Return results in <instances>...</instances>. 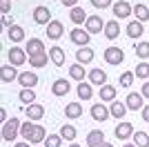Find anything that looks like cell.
Wrapping results in <instances>:
<instances>
[{
	"label": "cell",
	"instance_id": "obj_1",
	"mask_svg": "<svg viewBox=\"0 0 149 147\" xmlns=\"http://www.w3.org/2000/svg\"><path fill=\"white\" fill-rule=\"evenodd\" d=\"M20 134V120L18 118H9L7 123H2V138L7 143L16 141V136Z\"/></svg>",
	"mask_w": 149,
	"mask_h": 147
},
{
	"label": "cell",
	"instance_id": "obj_2",
	"mask_svg": "<svg viewBox=\"0 0 149 147\" xmlns=\"http://www.w3.org/2000/svg\"><path fill=\"white\" fill-rule=\"evenodd\" d=\"M27 58H29L27 49H20V47H11V49H9V65H13V67L25 65Z\"/></svg>",
	"mask_w": 149,
	"mask_h": 147
},
{
	"label": "cell",
	"instance_id": "obj_3",
	"mask_svg": "<svg viewBox=\"0 0 149 147\" xmlns=\"http://www.w3.org/2000/svg\"><path fill=\"white\" fill-rule=\"evenodd\" d=\"M91 34H89L87 29H78V27H76V29H71V34H69V38H71V43L74 45H78V47H87L89 45V40H91Z\"/></svg>",
	"mask_w": 149,
	"mask_h": 147
},
{
	"label": "cell",
	"instance_id": "obj_4",
	"mask_svg": "<svg viewBox=\"0 0 149 147\" xmlns=\"http://www.w3.org/2000/svg\"><path fill=\"white\" fill-rule=\"evenodd\" d=\"M105 60L109 62V65H120V62L125 60L123 49H118V47H107L105 49Z\"/></svg>",
	"mask_w": 149,
	"mask_h": 147
},
{
	"label": "cell",
	"instance_id": "obj_5",
	"mask_svg": "<svg viewBox=\"0 0 149 147\" xmlns=\"http://www.w3.org/2000/svg\"><path fill=\"white\" fill-rule=\"evenodd\" d=\"M131 13H134V7H131L129 2H116V5H113V18L116 20L129 18Z\"/></svg>",
	"mask_w": 149,
	"mask_h": 147
},
{
	"label": "cell",
	"instance_id": "obj_6",
	"mask_svg": "<svg viewBox=\"0 0 149 147\" xmlns=\"http://www.w3.org/2000/svg\"><path fill=\"white\" fill-rule=\"evenodd\" d=\"M109 116H111V114H109V107H105L102 103H96V105H91V118H93V120L105 123Z\"/></svg>",
	"mask_w": 149,
	"mask_h": 147
},
{
	"label": "cell",
	"instance_id": "obj_7",
	"mask_svg": "<svg viewBox=\"0 0 149 147\" xmlns=\"http://www.w3.org/2000/svg\"><path fill=\"white\" fill-rule=\"evenodd\" d=\"M85 29L89 34H100V31H105V22H102L100 16H89L87 22H85Z\"/></svg>",
	"mask_w": 149,
	"mask_h": 147
},
{
	"label": "cell",
	"instance_id": "obj_8",
	"mask_svg": "<svg viewBox=\"0 0 149 147\" xmlns=\"http://www.w3.org/2000/svg\"><path fill=\"white\" fill-rule=\"evenodd\" d=\"M62 34H65V27H62L60 20H51V22L47 24V38L58 40V38H62Z\"/></svg>",
	"mask_w": 149,
	"mask_h": 147
},
{
	"label": "cell",
	"instance_id": "obj_9",
	"mask_svg": "<svg viewBox=\"0 0 149 147\" xmlns=\"http://www.w3.org/2000/svg\"><path fill=\"white\" fill-rule=\"evenodd\" d=\"M20 74L16 71V67L13 65H2L0 67V80L2 83H13V80H18Z\"/></svg>",
	"mask_w": 149,
	"mask_h": 147
},
{
	"label": "cell",
	"instance_id": "obj_10",
	"mask_svg": "<svg viewBox=\"0 0 149 147\" xmlns=\"http://www.w3.org/2000/svg\"><path fill=\"white\" fill-rule=\"evenodd\" d=\"M25 114H27L29 120H40V118H45V107L38 105V103H31V105H27Z\"/></svg>",
	"mask_w": 149,
	"mask_h": 147
},
{
	"label": "cell",
	"instance_id": "obj_11",
	"mask_svg": "<svg viewBox=\"0 0 149 147\" xmlns=\"http://www.w3.org/2000/svg\"><path fill=\"white\" fill-rule=\"evenodd\" d=\"M33 20H36L38 24H49L51 22V11L42 5L36 7V9H33Z\"/></svg>",
	"mask_w": 149,
	"mask_h": 147
},
{
	"label": "cell",
	"instance_id": "obj_12",
	"mask_svg": "<svg viewBox=\"0 0 149 147\" xmlns=\"http://www.w3.org/2000/svg\"><path fill=\"white\" fill-rule=\"evenodd\" d=\"M125 105H127V109L136 111V109H143V94H136V92H129V96H127V100H125Z\"/></svg>",
	"mask_w": 149,
	"mask_h": 147
},
{
	"label": "cell",
	"instance_id": "obj_13",
	"mask_svg": "<svg viewBox=\"0 0 149 147\" xmlns=\"http://www.w3.org/2000/svg\"><path fill=\"white\" fill-rule=\"evenodd\" d=\"M18 83H20L22 87H27V89H33V87L38 85V76H36L33 71H22V74L18 76Z\"/></svg>",
	"mask_w": 149,
	"mask_h": 147
},
{
	"label": "cell",
	"instance_id": "obj_14",
	"mask_svg": "<svg viewBox=\"0 0 149 147\" xmlns=\"http://www.w3.org/2000/svg\"><path fill=\"white\" fill-rule=\"evenodd\" d=\"M42 51H45V43L40 38H29V40H27V54L29 56L42 54Z\"/></svg>",
	"mask_w": 149,
	"mask_h": 147
},
{
	"label": "cell",
	"instance_id": "obj_15",
	"mask_svg": "<svg viewBox=\"0 0 149 147\" xmlns=\"http://www.w3.org/2000/svg\"><path fill=\"white\" fill-rule=\"evenodd\" d=\"M131 134H134V125H131V123L123 120L118 127H116V138H118V141H127Z\"/></svg>",
	"mask_w": 149,
	"mask_h": 147
},
{
	"label": "cell",
	"instance_id": "obj_16",
	"mask_svg": "<svg viewBox=\"0 0 149 147\" xmlns=\"http://www.w3.org/2000/svg\"><path fill=\"white\" fill-rule=\"evenodd\" d=\"M89 83L91 85H98V87H102V85H107V74L102 71V69H91L89 71Z\"/></svg>",
	"mask_w": 149,
	"mask_h": 147
},
{
	"label": "cell",
	"instance_id": "obj_17",
	"mask_svg": "<svg viewBox=\"0 0 149 147\" xmlns=\"http://www.w3.org/2000/svg\"><path fill=\"white\" fill-rule=\"evenodd\" d=\"M69 89H71V85H69V80H65V78L54 80V85H51V92L56 94V96H65V94H69Z\"/></svg>",
	"mask_w": 149,
	"mask_h": 147
},
{
	"label": "cell",
	"instance_id": "obj_18",
	"mask_svg": "<svg viewBox=\"0 0 149 147\" xmlns=\"http://www.w3.org/2000/svg\"><path fill=\"white\" fill-rule=\"evenodd\" d=\"M102 143H105V134L100 129H93V132L87 134V145L89 147H102Z\"/></svg>",
	"mask_w": 149,
	"mask_h": 147
},
{
	"label": "cell",
	"instance_id": "obj_19",
	"mask_svg": "<svg viewBox=\"0 0 149 147\" xmlns=\"http://www.w3.org/2000/svg\"><path fill=\"white\" fill-rule=\"evenodd\" d=\"M105 36L109 38V40H116V38L120 36V24H118V20H116V18L109 20V22L105 24Z\"/></svg>",
	"mask_w": 149,
	"mask_h": 147
},
{
	"label": "cell",
	"instance_id": "obj_20",
	"mask_svg": "<svg viewBox=\"0 0 149 147\" xmlns=\"http://www.w3.org/2000/svg\"><path fill=\"white\" fill-rule=\"evenodd\" d=\"M47 54H49V58H51V62H54V65H58V67H62V65H65V58H67V56H65V51H62L58 45H56V47H51Z\"/></svg>",
	"mask_w": 149,
	"mask_h": 147
},
{
	"label": "cell",
	"instance_id": "obj_21",
	"mask_svg": "<svg viewBox=\"0 0 149 147\" xmlns=\"http://www.w3.org/2000/svg\"><path fill=\"white\" fill-rule=\"evenodd\" d=\"M143 31H145V27H143L140 20H131V22L127 24V36H129V38H140V36H143Z\"/></svg>",
	"mask_w": 149,
	"mask_h": 147
},
{
	"label": "cell",
	"instance_id": "obj_22",
	"mask_svg": "<svg viewBox=\"0 0 149 147\" xmlns=\"http://www.w3.org/2000/svg\"><path fill=\"white\" fill-rule=\"evenodd\" d=\"M127 105L125 103H118V100H113L111 105H109V114H111L113 118H125V114H127Z\"/></svg>",
	"mask_w": 149,
	"mask_h": 147
},
{
	"label": "cell",
	"instance_id": "obj_23",
	"mask_svg": "<svg viewBox=\"0 0 149 147\" xmlns=\"http://www.w3.org/2000/svg\"><path fill=\"white\" fill-rule=\"evenodd\" d=\"M69 18L74 20V24H82V22H87V13H85V9L82 7H74L71 11H69Z\"/></svg>",
	"mask_w": 149,
	"mask_h": 147
},
{
	"label": "cell",
	"instance_id": "obj_24",
	"mask_svg": "<svg viewBox=\"0 0 149 147\" xmlns=\"http://www.w3.org/2000/svg\"><path fill=\"white\" fill-rule=\"evenodd\" d=\"M51 58H49V54H36V56H29V65L33 69H38V67H45V65H47V62H49Z\"/></svg>",
	"mask_w": 149,
	"mask_h": 147
},
{
	"label": "cell",
	"instance_id": "obj_25",
	"mask_svg": "<svg viewBox=\"0 0 149 147\" xmlns=\"http://www.w3.org/2000/svg\"><path fill=\"white\" fill-rule=\"evenodd\" d=\"M69 76H71L74 80H78V83H82V80H85V76H89V74L85 71V67H82L80 62H76V65H71V67H69Z\"/></svg>",
	"mask_w": 149,
	"mask_h": 147
},
{
	"label": "cell",
	"instance_id": "obj_26",
	"mask_svg": "<svg viewBox=\"0 0 149 147\" xmlns=\"http://www.w3.org/2000/svg\"><path fill=\"white\" fill-rule=\"evenodd\" d=\"M98 96L102 98V100H107V103H113V100H116V87L102 85V87H100V92H98Z\"/></svg>",
	"mask_w": 149,
	"mask_h": 147
},
{
	"label": "cell",
	"instance_id": "obj_27",
	"mask_svg": "<svg viewBox=\"0 0 149 147\" xmlns=\"http://www.w3.org/2000/svg\"><path fill=\"white\" fill-rule=\"evenodd\" d=\"M65 116L67 118H80L82 116V107H80V103H69L67 107H65Z\"/></svg>",
	"mask_w": 149,
	"mask_h": 147
},
{
	"label": "cell",
	"instance_id": "obj_28",
	"mask_svg": "<svg viewBox=\"0 0 149 147\" xmlns=\"http://www.w3.org/2000/svg\"><path fill=\"white\" fill-rule=\"evenodd\" d=\"M76 60L80 62V65H87V62L93 60V51L89 47H80V49H78V54H76Z\"/></svg>",
	"mask_w": 149,
	"mask_h": 147
},
{
	"label": "cell",
	"instance_id": "obj_29",
	"mask_svg": "<svg viewBox=\"0 0 149 147\" xmlns=\"http://www.w3.org/2000/svg\"><path fill=\"white\" fill-rule=\"evenodd\" d=\"M9 40H11V43H22V40H25V29H22L20 24L9 27Z\"/></svg>",
	"mask_w": 149,
	"mask_h": 147
},
{
	"label": "cell",
	"instance_id": "obj_30",
	"mask_svg": "<svg viewBox=\"0 0 149 147\" xmlns=\"http://www.w3.org/2000/svg\"><path fill=\"white\" fill-rule=\"evenodd\" d=\"M76 94H78V98H80V100H89V98L93 96V89H91V85H89V83H78Z\"/></svg>",
	"mask_w": 149,
	"mask_h": 147
},
{
	"label": "cell",
	"instance_id": "obj_31",
	"mask_svg": "<svg viewBox=\"0 0 149 147\" xmlns=\"http://www.w3.org/2000/svg\"><path fill=\"white\" fill-rule=\"evenodd\" d=\"M58 134L62 136V141H71V143H74L78 132H76L74 125H69V123H67V125H62V127H60V132H58Z\"/></svg>",
	"mask_w": 149,
	"mask_h": 147
},
{
	"label": "cell",
	"instance_id": "obj_32",
	"mask_svg": "<svg viewBox=\"0 0 149 147\" xmlns=\"http://www.w3.org/2000/svg\"><path fill=\"white\" fill-rule=\"evenodd\" d=\"M45 138H47L45 127H42V125H36V127H33V134H31V138H29V143H31V145H38V143H42Z\"/></svg>",
	"mask_w": 149,
	"mask_h": 147
},
{
	"label": "cell",
	"instance_id": "obj_33",
	"mask_svg": "<svg viewBox=\"0 0 149 147\" xmlns=\"http://www.w3.org/2000/svg\"><path fill=\"white\" fill-rule=\"evenodd\" d=\"M134 16H136V20H140V22H145V20H149V9L147 5H134Z\"/></svg>",
	"mask_w": 149,
	"mask_h": 147
},
{
	"label": "cell",
	"instance_id": "obj_34",
	"mask_svg": "<svg viewBox=\"0 0 149 147\" xmlns=\"http://www.w3.org/2000/svg\"><path fill=\"white\" fill-rule=\"evenodd\" d=\"M134 143L138 147H149V134L147 132H134Z\"/></svg>",
	"mask_w": 149,
	"mask_h": 147
},
{
	"label": "cell",
	"instance_id": "obj_35",
	"mask_svg": "<svg viewBox=\"0 0 149 147\" xmlns=\"http://www.w3.org/2000/svg\"><path fill=\"white\" fill-rule=\"evenodd\" d=\"M33 100H36V92H31V89H27V87H22V92H20V103L31 105Z\"/></svg>",
	"mask_w": 149,
	"mask_h": 147
},
{
	"label": "cell",
	"instance_id": "obj_36",
	"mask_svg": "<svg viewBox=\"0 0 149 147\" xmlns=\"http://www.w3.org/2000/svg\"><path fill=\"white\" fill-rule=\"evenodd\" d=\"M33 127H36V125H33V123H22V125H20V136H22V138H25V141H29L31 138V134H33Z\"/></svg>",
	"mask_w": 149,
	"mask_h": 147
},
{
	"label": "cell",
	"instance_id": "obj_37",
	"mask_svg": "<svg viewBox=\"0 0 149 147\" xmlns=\"http://www.w3.org/2000/svg\"><path fill=\"white\" fill-rule=\"evenodd\" d=\"M62 145V136L60 134H51L45 138V147H60Z\"/></svg>",
	"mask_w": 149,
	"mask_h": 147
},
{
	"label": "cell",
	"instance_id": "obj_38",
	"mask_svg": "<svg viewBox=\"0 0 149 147\" xmlns=\"http://www.w3.org/2000/svg\"><path fill=\"white\" fill-rule=\"evenodd\" d=\"M136 56H138V58H143V60L149 58V43H145V40H143V43H138L136 45Z\"/></svg>",
	"mask_w": 149,
	"mask_h": 147
},
{
	"label": "cell",
	"instance_id": "obj_39",
	"mask_svg": "<svg viewBox=\"0 0 149 147\" xmlns=\"http://www.w3.org/2000/svg\"><path fill=\"white\" fill-rule=\"evenodd\" d=\"M134 74H136V78H147L149 76V65L147 62H140V65H136V69H134Z\"/></svg>",
	"mask_w": 149,
	"mask_h": 147
},
{
	"label": "cell",
	"instance_id": "obj_40",
	"mask_svg": "<svg viewBox=\"0 0 149 147\" xmlns=\"http://www.w3.org/2000/svg\"><path fill=\"white\" fill-rule=\"evenodd\" d=\"M134 78H136V74H134V71H125L123 76H120V87H131Z\"/></svg>",
	"mask_w": 149,
	"mask_h": 147
},
{
	"label": "cell",
	"instance_id": "obj_41",
	"mask_svg": "<svg viewBox=\"0 0 149 147\" xmlns=\"http://www.w3.org/2000/svg\"><path fill=\"white\" fill-rule=\"evenodd\" d=\"M91 5L96 9H107V7L111 5V0H91Z\"/></svg>",
	"mask_w": 149,
	"mask_h": 147
},
{
	"label": "cell",
	"instance_id": "obj_42",
	"mask_svg": "<svg viewBox=\"0 0 149 147\" xmlns=\"http://www.w3.org/2000/svg\"><path fill=\"white\" fill-rule=\"evenodd\" d=\"M9 9H11V0H0V11H2V16H7Z\"/></svg>",
	"mask_w": 149,
	"mask_h": 147
},
{
	"label": "cell",
	"instance_id": "obj_43",
	"mask_svg": "<svg viewBox=\"0 0 149 147\" xmlns=\"http://www.w3.org/2000/svg\"><path fill=\"white\" fill-rule=\"evenodd\" d=\"M140 111H143V120H145V123H149V105H145Z\"/></svg>",
	"mask_w": 149,
	"mask_h": 147
},
{
	"label": "cell",
	"instance_id": "obj_44",
	"mask_svg": "<svg viewBox=\"0 0 149 147\" xmlns=\"http://www.w3.org/2000/svg\"><path fill=\"white\" fill-rule=\"evenodd\" d=\"M2 27H13V20L7 18V16H2Z\"/></svg>",
	"mask_w": 149,
	"mask_h": 147
},
{
	"label": "cell",
	"instance_id": "obj_45",
	"mask_svg": "<svg viewBox=\"0 0 149 147\" xmlns=\"http://www.w3.org/2000/svg\"><path fill=\"white\" fill-rule=\"evenodd\" d=\"M76 2H78V0H62V5H65V7H69V9H74V7H76Z\"/></svg>",
	"mask_w": 149,
	"mask_h": 147
},
{
	"label": "cell",
	"instance_id": "obj_46",
	"mask_svg": "<svg viewBox=\"0 0 149 147\" xmlns=\"http://www.w3.org/2000/svg\"><path fill=\"white\" fill-rule=\"evenodd\" d=\"M140 94H143V98H149V83L143 85V92H140Z\"/></svg>",
	"mask_w": 149,
	"mask_h": 147
},
{
	"label": "cell",
	"instance_id": "obj_47",
	"mask_svg": "<svg viewBox=\"0 0 149 147\" xmlns=\"http://www.w3.org/2000/svg\"><path fill=\"white\" fill-rule=\"evenodd\" d=\"M0 120L7 123V111H5V109H0Z\"/></svg>",
	"mask_w": 149,
	"mask_h": 147
},
{
	"label": "cell",
	"instance_id": "obj_48",
	"mask_svg": "<svg viewBox=\"0 0 149 147\" xmlns=\"http://www.w3.org/2000/svg\"><path fill=\"white\" fill-rule=\"evenodd\" d=\"M13 147H31V145H27V141H25V143H18V145H13Z\"/></svg>",
	"mask_w": 149,
	"mask_h": 147
},
{
	"label": "cell",
	"instance_id": "obj_49",
	"mask_svg": "<svg viewBox=\"0 0 149 147\" xmlns=\"http://www.w3.org/2000/svg\"><path fill=\"white\" fill-rule=\"evenodd\" d=\"M102 147H116V145H109V143H102Z\"/></svg>",
	"mask_w": 149,
	"mask_h": 147
},
{
	"label": "cell",
	"instance_id": "obj_50",
	"mask_svg": "<svg viewBox=\"0 0 149 147\" xmlns=\"http://www.w3.org/2000/svg\"><path fill=\"white\" fill-rule=\"evenodd\" d=\"M123 147H138V145H136V143H134V145H123Z\"/></svg>",
	"mask_w": 149,
	"mask_h": 147
},
{
	"label": "cell",
	"instance_id": "obj_51",
	"mask_svg": "<svg viewBox=\"0 0 149 147\" xmlns=\"http://www.w3.org/2000/svg\"><path fill=\"white\" fill-rule=\"evenodd\" d=\"M69 147H80V145H69Z\"/></svg>",
	"mask_w": 149,
	"mask_h": 147
},
{
	"label": "cell",
	"instance_id": "obj_52",
	"mask_svg": "<svg viewBox=\"0 0 149 147\" xmlns=\"http://www.w3.org/2000/svg\"><path fill=\"white\" fill-rule=\"evenodd\" d=\"M58 2H62V0H58Z\"/></svg>",
	"mask_w": 149,
	"mask_h": 147
},
{
	"label": "cell",
	"instance_id": "obj_53",
	"mask_svg": "<svg viewBox=\"0 0 149 147\" xmlns=\"http://www.w3.org/2000/svg\"><path fill=\"white\" fill-rule=\"evenodd\" d=\"M147 134H149V132H147Z\"/></svg>",
	"mask_w": 149,
	"mask_h": 147
}]
</instances>
